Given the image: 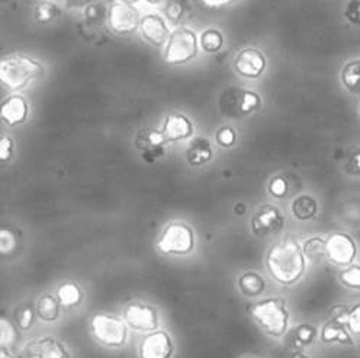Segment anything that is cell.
Here are the masks:
<instances>
[{
  "mask_svg": "<svg viewBox=\"0 0 360 358\" xmlns=\"http://www.w3.org/2000/svg\"><path fill=\"white\" fill-rule=\"evenodd\" d=\"M266 267L276 283L292 286L302 279L307 270V257L297 241L286 239L267 251Z\"/></svg>",
  "mask_w": 360,
  "mask_h": 358,
  "instance_id": "1",
  "label": "cell"
},
{
  "mask_svg": "<svg viewBox=\"0 0 360 358\" xmlns=\"http://www.w3.org/2000/svg\"><path fill=\"white\" fill-rule=\"evenodd\" d=\"M44 74V67L25 54H12L0 62V80L11 91H22Z\"/></svg>",
  "mask_w": 360,
  "mask_h": 358,
  "instance_id": "2",
  "label": "cell"
},
{
  "mask_svg": "<svg viewBox=\"0 0 360 358\" xmlns=\"http://www.w3.org/2000/svg\"><path fill=\"white\" fill-rule=\"evenodd\" d=\"M252 318L269 337L281 338L289 328V310L283 298H267L252 307Z\"/></svg>",
  "mask_w": 360,
  "mask_h": 358,
  "instance_id": "3",
  "label": "cell"
},
{
  "mask_svg": "<svg viewBox=\"0 0 360 358\" xmlns=\"http://www.w3.org/2000/svg\"><path fill=\"white\" fill-rule=\"evenodd\" d=\"M262 106V98L253 91L237 86L225 88L218 98L219 114L230 119H241L255 114Z\"/></svg>",
  "mask_w": 360,
  "mask_h": 358,
  "instance_id": "4",
  "label": "cell"
},
{
  "mask_svg": "<svg viewBox=\"0 0 360 358\" xmlns=\"http://www.w3.org/2000/svg\"><path fill=\"white\" fill-rule=\"evenodd\" d=\"M90 333L103 347L122 348L128 341V325L124 318H118L109 313H96L89 322Z\"/></svg>",
  "mask_w": 360,
  "mask_h": 358,
  "instance_id": "5",
  "label": "cell"
},
{
  "mask_svg": "<svg viewBox=\"0 0 360 358\" xmlns=\"http://www.w3.org/2000/svg\"><path fill=\"white\" fill-rule=\"evenodd\" d=\"M195 231L186 222H170L157 241V250L165 256H188L195 250Z\"/></svg>",
  "mask_w": 360,
  "mask_h": 358,
  "instance_id": "6",
  "label": "cell"
},
{
  "mask_svg": "<svg viewBox=\"0 0 360 358\" xmlns=\"http://www.w3.org/2000/svg\"><path fill=\"white\" fill-rule=\"evenodd\" d=\"M199 41L196 34L189 28H177L170 34L166 44L165 61L172 65H182L198 57Z\"/></svg>",
  "mask_w": 360,
  "mask_h": 358,
  "instance_id": "7",
  "label": "cell"
},
{
  "mask_svg": "<svg viewBox=\"0 0 360 358\" xmlns=\"http://www.w3.org/2000/svg\"><path fill=\"white\" fill-rule=\"evenodd\" d=\"M122 318L129 328L141 332L157 331L160 325V317L157 309L143 302H129L125 305Z\"/></svg>",
  "mask_w": 360,
  "mask_h": 358,
  "instance_id": "8",
  "label": "cell"
},
{
  "mask_svg": "<svg viewBox=\"0 0 360 358\" xmlns=\"http://www.w3.org/2000/svg\"><path fill=\"white\" fill-rule=\"evenodd\" d=\"M285 227V215L275 205H262L250 219V228L256 237H272Z\"/></svg>",
  "mask_w": 360,
  "mask_h": 358,
  "instance_id": "9",
  "label": "cell"
},
{
  "mask_svg": "<svg viewBox=\"0 0 360 358\" xmlns=\"http://www.w3.org/2000/svg\"><path fill=\"white\" fill-rule=\"evenodd\" d=\"M108 24L110 29L120 35L134 34L140 28L141 18L132 5L117 2L108 11Z\"/></svg>",
  "mask_w": 360,
  "mask_h": 358,
  "instance_id": "10",
  "label": "cell"
},
{
  "mask_svg": "<svg viewBox=\"0 0 360 358\" xmlns=\"http://www.w3.org/2000/svg\"><path fill=\"white\" fill-rule=\"evenodd\" d=\"M327 260L333 264L346 267L350 265L357 254V247L354 239L345 232H333L326 239Z\"/></svg>",
  "mask_w": 360,
  "mask_h": 358,
  "instance_id": "11",
  "label": "cell"
},
{
  "mask_svg": "<svg viewBox=\"0 0 360 358\" xmlns=\"http://www.w3.org/2000/svg\"><path fill=\"white\" fill-rule=\"evenodd\" d=\"M167 140L163 131L154 128H144L135 135V148L141 152L143 160L147 163H154L165 155V145Z\"/></svg>",
  "mask_w": 360,
  "mask_h": 358,
  "instance_id": "12",
  "label": "cell"
},
{
  "mask_svg": "<svg viewBox=\"0 0 360 358\" xmlns=\"http://www.w3.org/2000/svg\"><path fill=\"white\" fill-rule=\"evenodd\" d=\"M174 354V343L169 332L153 331L143 338L139 355L140 358H172Z\"/></svg>",
  "mask_w": 360,
  "mask_h": 358,
  "instance_id": "13",
  "label": "cell"
},
{
  "mask_svg": "<svg viewBox=\"0 0 360 358\" xmlns=\"http://www.w3.org/2000/svg\"><path fill=\"white\" fill-rule=\"evenodd\" d=\"M234 69L245 79H259L266 70V57L256 48H244L234 58Z\"/></svg>",
  "mask_w": 360,
  "mask_h": 358,
  "instance_id": "14",
  "label": "cell"
},
{
  "mask_svg": "<svg viewBox=\"0 0 360 358\" xmlns=\"http://www.w3.org/2000/svg\"><path fill=\"white\" fill-rule=\"evenodd\" d=\"M140 31L143 38L153 44L155 47H162L165 44H167L170 38V31L166 25V22L162 16L159 15H146L141 18V24H140Z\"/></svg>",
  "mask_w": 360,
  "mask_h": 358,
  "instance_id": "15",
  "label": "cell"
},
{
  "mask_svg": "<svg viewBox=\"0 0 360 358\" xmlns=\"http://www.w3.org/2000/svg\"><path fill=\"white\" fill-rule=\"evenodd\" d=\"M30 358H72V354L58 338L41 337L28 347Z\"/></svg>",
  "mask_w": 360,
  "mask_h": 358,
  "instance_id": "16",
  "label": "cell"
},
{
  "mask_svg": "<svg viewBox=\"0 0 360 358\" xmlns=\"http://www.w3.org/2000/svg\"><path fill=\"white\" fill-rule=\"evenodd\" d=\"M162 131L167 142H179L192 137L193 124L188 117L179 114V112H172L166 117Z\"/></svg>",
  "mask_w": 360,
  "mask_h": 358,
  "instance_id": "17",
  "label": "cell"
},
{
  "mask_svg": "<svg viewBox=\"0 0 360 358\" xmlns=\"http://www.w3.org/2000/svg\"><path fill=\"white\" fill-rule=\"evenodd\" d=\"M28 114L30 106L27 100L19 95H12L6 98L2 103V109H0L2 121L9 126H18L20 124H24L28 118Z\"/></svg>",
  "mask_w": 360,
  "mask_h": 358,
  "instance_id": "18",
  "label": "cell"
},
{
  "mask_svg": "<svg viewBox=\"0 0 360 358\" xmlns=\"http://www.w3.org/2000/svg\"><path fill=\"white\" fill-rule=\"evenodd\" d=\"M186 161L192 167H200L210 163L214 157V150L211 142L204 137H196L192 140L186 150Z\"/></svg>",
  "mask_w": 360,
  "mask_h": 358,
  "instance_id": "19",
  "label": "cell"
},
{
  "mask_svg": "<svg viewBox=\"0 0 360 358\" xmlns=\"http://www.w3.org/2000/svg\"><path fill=\"white\" fill-rule=\"evenodd\" d=\"M321 341L324 344H343V345H352L353 340L349 333L347 326L335 318H331L321 329Z\"/></svg>",
  "mask_w": 360,
  "mask_h": 358,
  "instance_id": "20",
  "label": "cell"
},
{
  "mask_svg": "<svg viewBox=\"0 0 360 358\" xmlns=\"http://www.w3.org/2000/svg\"><path fill=\"white\" fill-rule=\"evenodd\" d=\"M238 289L245 298H259L266 290V280L257 272H244L238 277Z\"/></svg>",
  "mask_w": 360,
  "mask_h": 358,
  "instance_id": "21",
  "label": "cell"
},
{
  "mask_svg": "<svg viewBox=\"0 0 360 358\" xmlns=\"http://www.w3.org/2000/svg\"><path fill=\"white\" fill-rule=\"evenodd\" d=\"M56 298L58 299L61 307L73 309L82 305L83 302V290L82 287L75 281H64L58 286Z\"/></svg>",
  "mask_w": 360,
  "mask_h": 358,
  "instance_id": "22",
  "label": "cell"
},
{
  "mask_svg": "<svg viewBox=\"0 0 360 358\" xmlns=\"http://www.w3.org/2000/svg\"><path fill=\"white\" fill-rule=\"evenodd\" d=\"M290 212L294 215L295 219L301 222H307L315 218L319 212V205L317 200H315L312 196L308 194H301L297 196L290 204Z\"/></svg>",
  "mask_w": 360,
  "mask_h": 358,
  "instance_id": "23",
  "label": "cell"
},
{
  "mask_svg": "<svg viewBox=\"0 0 360 358\" xmlns=\"http://www.w3.org/2000/svg\"><path fill=\"white\" fill-rule=\"evenodd\" d=\"M37 315L44 322H56L60 318L61 305L53 295H42L37 302Z\"/></svg>",
  "mask_w": 360,
  "mask_h": 358,
  "instance_id": "24",
  "label": "cell"
},
{
  "mask_svg": "<svg viewBox=\"0 0 360 358\" xmlns=\"http://www.w3.org/2000/svg\"><path fill=\"white\" fill-rule=\"evenodd\" d=\"M302 251L307 257V260L312 263H321L327 258V250H326V239L320 237H311L302 242Z\"/></svg>",
  "mask_w": 360,
  "mask_h": 358,
  "instance_id": "25",
  "label": "cell"
},
{
  "mask_svg": "<svg viewBox=\"0 0 360 358\" xmlns=\"http://www.w3.org/2000/svg\"><path fill=\"white\" fill-rule=\"evenodd\" d=\"M342 83L352 95H360V60L350 61L345 65Z\"/></svg>",
  "mask_w": 360,
  "mask_h": 358,
  "instance_id": "26",
  "label": "cell"
},
{
  "mask_svg": "<svg viewBox=\"0 0 360 358\" xmlns=\"http://www.w3.org/2000/svg\"><path fill=\"white\" fill-rule=\"evenodd\" d=\"M317 335H319V331L314 325L302 324L294 329L290 341H292V345L300 350L311 345L315 341V338H317Z\"/></svg>",
  "mask_w": 360,
  "mask_h": 358,
  "instance_id": "27",
  "label": "cell"
},
{
  "mask_svg": "<svg viewBox=\"0 0 360 358\" xmlns=\"http://www.w3.org/2000/svg\"><path fill=\"white\" fill-rule=\"evenodd\" d=\"M199 44L205 53L217 54L224 47V37L217 29H205L200 35Z\"/></svg>",
  "mask_w": 360,
  "mask_h": 358,
  "instance_id": "28",
  "label": "cell"
},
{
  "mask_svg": "<svg viewBox=\"0 0 360 358\" xmlns=\"http://www.w3.org/2000/svg\"><path fill=\"white\" fill-rule=\"evenodd\" d=\"M60 15H61L60 8L51 2H41L39 5H37L34 11V19L37 24H41V25L51 24V22H54Z\"/></svg>",
  "mask_w": 360,
  "mask_h": 358,
  "instance_id": "29",
  "label": "cell"
},
{
  "mask_svg": "<svg viewBox=\"0 0 360 358\" xmlns=\"http://www.w3.org/2000/svg\"><path fill=\"white\" fill-rule=\"evenodd\" d=\"M333 318L342 321L352 333L360 335V303L354 305L352 309H345L342 313L334 315Z\"/></svg>",
  "mask_w": 360,
  "mask_h": 358,
  "instance_id": "30",
  "label": "cell"
},
{
  "mask_svg": "<svg viewBox=\"0 0 360 358\" xmlns=\"http://www.w3.org/2000/svg\"><path fill=\"white\" fill-rule=\"evenodd\" d=\"M37 317V309L31 303H25L16 312V325L20 331H30L35 324Z\"/></svg>",
  "mask_w": 360,
  "mask_h": 358,
  "instance_id": "31",
  "label": "cell"
},
{
  "mask_svg": "<svg viewBox=\"0 0 360 358\" xmlns=\"http://www.w3.org/2000/svg\"><path fill=\"white\" fill-rule=\"evenodd\" d=\"M18 338L16 326L11 319H8L5 315L0 319V343H2V348L12 347Z\"/></svg>",
  "mask_w": 360,
  "mask_h": 358,
  "instance_id": "32",
  "label": "cell"
},
{
  "mask_svg": "<svg viewBox=\"0 0 360 358\" xmlns=\"http://www.w3.org/2000/svg\"><path fill=\"white\" fill-rule=\"evenodd\" d=\"M165 15L172 25H179L186 15V8L182 0H169L165 6Z\"/></svg>",
  "mask_w": 360,
  "mask_h": 358,
  "instance_id": "33",
  "label": "cell"
},
{
  "mask_svg": "<svg viewBox=\"0 0 360 358\" xmlns=\"http://www.w3.org/2000/svg\"><path fill=\"white\" fill-rule=\"evenodd\" d=\"M269 193L272 194L276 199H282L288 194L289 192V183H288V178L285 175H275L270 178L269 186H267Z\"/></svg>",
  "mask_w": 360,
  "mask_h": 358,
  "instance_id": "34",
  "label": "cell"
},
{
  "mask_svg": "<svg viewBox=\"0 0 360 358\" xmlns=\"http://www.w3.org/2000/svg\"><path fill=\"white\" fill-rule=\"evenodd\" d=\"M339 279L345 286H347L350 289L360 290V265H353V267L345 268L343 272H340Z\"/></svg>",
  "mask_w": 360,
  "mask_h": 358,
  "instance_id": "35",
  "label": "cell"
},
{
  "mask_svg": "<svg viewBox=\"0 0 360 358\" xmlns=\"http://www.w3.org/2000/svg\"><path fill=\"white\" fill-rule=\"evenodd\" d=\"M215 140L219 147L222 148H231L237 141V132L231 126H222L217 131Z\"/></svg>",
  "mask_w": 360,
  "mask_h": 358,
  "instance_id": "36",
  "label": "cell"
},
{
  "mask_svg": "<svg viewBox=\"0 0 360 358\" xmlns=\"http://www.w3.org/2000/svg\"><path fill=\"white\" fill-rule=\"evenodd\" d=\"M18 247V237L13 234L12 230L4 228L0 231V251L4 256L11 254Z\"/></svg>",
  "mask_w": 360,
  "mask_h": 358,
  "instance_id": "37",
  "label": "cell"
},
{
  "mask_svg": "<svg viewBox=\"0 0 360 358\" xmlns=\"http://www.w3.org/2000/svg\"><path fill=\"white\" fill-rule=\"evenodd\" d=\"M105 9H106L105 5L99 4V2L87 5L86 12H84L86 20L89 22V24H94V25L101 24V22L105 20V16H106V11Z\"/></svg>",
  "mask_w": 360,
  "mask_h": 358,
  "instance_id": "38",
  "label": "cell"
},
{
  "mask_svg": "<svg viewBox=\"0 0 360 358\" xmlns=\"http://www.w3.org/2000/svg\"><path fill=\"white\" fill-rule=\"evenodd\" d=\"M345 15L352 24L360 25V0H350L346 6Z\"/></svg>",
  "mask_w": 360,
  "mask_h": 358,
  "instance_id": "39",
  "label": "cell"
},
{
  "mask_svg": "<svg viewBox=\"0 0 360 358\" xmlns=\"http://www.w3.org/2000/svg\"><path fill=\"white\" fill-rule=\"evenodd\" d=\"M13 154V141L8 135H4L2 140H0V160L4 163L9 161L12 159Z\"/></svg>",
  "mask_w": 360,
  "mask_h": 358,
  "instance_id": "40",
  "label": "cell"
},
{
  "mask_svg": "<svg viewBox=\"0 0 360 358\" xmlns=\"http://www.w3.org/2000/svg\"><path fill=\"white\" fill-rule=\"evenodd\" d=\"M346 168H347V173L353 175H360V148L354 150L350 154Z\"/></svg>",
  "mask_w": 360,
  "mask_h": 358,
  "instance_id": "41",
  "label": "cell"
},
{
  "mask_svg": "<svg viewBox=\"0 0 360 358\" xmlns=\"http://www.w3.org/2000/svg\"><path fill=\"white\" fill-rule=\"evenodd\" d=\"M234 2H237V0H202V4L210 9H221L224 6L233 5Z\"/></svg>",
  "mask_w": 360,
  "mask_h": 358,
  "instance_id": "42",
  "label": "cell"
},
{
  "mask_svg": "<svg viewBox=\"0 0 360 358\" xmlns=\"http://www.w3.org/2000/svg\"><path fill=\"white\" fill-rule=\"evenodd\" d=\"M92 0H65V5L69 8H82L86 5H90Z\"/></svg>",
  "mask_w": 360,
  "mask_h": 358,
  "instance_id": "43",
  "label": "cell"
},
{
  "mask_svg": "<svg viewBox=\"0 0 360 358\" xmlns=\"http://www.w3.org/2000/svg\"><path fill=\"white\" fill-rule=\"evenodd\" d=\"M0 358H16L11 351H8V348H2L0 351Z\"/></svg>",
  "mask_w": 360,
  "mask_h": 358,
  "instance_id": "44",
  "label": "cell"
},
{
  "mask_svg": "<svg viewBox=\"0 0 360 358\" xmlns=\"http://www.w3.org/2000/svg\"><path fill=\"white\" fill-rule=\"evenodd\" d=\"M289 358H309V357L305 355L304 352H295V354H292Z\"/></svg>",
  "mask_w": 360,
  "mask_h": 358,
  "instance_id": "45",
  "label": "cell"
},
{
  "mask_svg": "<svg viewBox=\"0 0 360 358\" xmlns=\"http://www.w3.org/2000/svg\"><path fill=\"white\" fill-rule=\"evenodd\" d=\"M238 206H240V208H236V212H237V213H238V215H241V213H244V212H245V205H241V204H240V205H238Z\"/></svg>",
  "mask_w": 360,
  "mask_h": 358,
  "instance_id": "46",
  "label": "cell"
},
{
  "mask_svg": "<svg viewBox=\"0 0 360 358\" xmlns=\"http://www.w3.org/2000/svg\"><path fill=\"white\" fill-rule=\"evenodd\" d=\"M121 2H124V4H128V5H134V4H139L140 0H121Z\"/></svg>",
  "mask_w": 360,
  "mask_h": 358,
  "instance_id": "47",
  "label": "cell"
},
{
  "mask_svg": "<svg viewBox=\"0 0 360 358\" xmlns=\"http://www.w3.org/2000/svg\"><path fill=\"white\" fill-rule=\"evenodd\" d=\"M148 4H151V5H159V4H162L163 0H147Z\"/></svg>",
  "mask_w": 360,
  "mask_h": 358,
  "instance_id": "48",
  "label": "cell"
},
{
  "mask_svg": "<svg viewBox=\"0 0 360 358\" xmlns=\"http://www.w3.org/2000/svg\"><path fill=\"white\" fill-rule=\"evenodd\" d=\"M244 358H255V357H244Z\"/></svg>",
  "mask_w": 360,
  "mask_h": 358,
  "instance_id": "49",
  "label": "cell"
}]
</instances>
